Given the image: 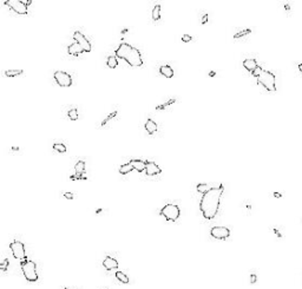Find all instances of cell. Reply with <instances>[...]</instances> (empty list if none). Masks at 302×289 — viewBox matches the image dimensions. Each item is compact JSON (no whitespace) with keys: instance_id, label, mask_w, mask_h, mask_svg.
<instances>
[{"instance_id":"1","label":"cell","mask_w":302,"mask_h":289,"mask_svg":"<svg viewBox=\"0 0 302 289\" xmlns=\"http://www.w3.org/2000/svg\"><path fill=\"white\" fill-rule=\"evenodd\" d=\"M223 191H224V186L222 185L220 188H216V189L208 191L207 194L202 196L201 202H199V210L202 211L204 218L212 220L217 215Z\"/></svg>"},{"instance_id":"2","label":"cell","mask_w":302,"mask_h":289,"mask_svg":"<svg viewBox=\"0 0 302 289\" xmlns=\"http://www.w3.org/2000/svg\"><path fill=\"white\" fill-rule=\"evenodd\" d=\"M116 57H119L122 59H124L125 61L128 63L130 66H142L143 65V58H142V53L138 48L131 46L128 43H122L115 52Z\"/></svg>"},{"instance_id":"3","label":"cell","mask_w":302,"mask_h":289,"mask_svg":"<svg viewBox=\"0 0 302 289\" xmlns=\"http://www.w3.org/2000/svg\"><path fill=\"white\" fill-rule=\"evenodd\" d=\"M256 79H257V83L260 85H262L267 91H269V92L276 91V79H275V76H274L273 72L263 70L262 73Z\"/></svg>"},{"instance_id":"4","label":"cell","mask_w":302,"mask_h":289,"mask_svg":"<svg viewBox=\"0 0 302 289\" xmlns=\"http://www.w3.org/2000/svg\"><path fill=\"white\" fill-rule=\"evenodd\" d=\"M20 268L24 273L25 279L30 282L38 281V271H37V265L31 260H22L20 262Z\"/></svg>"},{"instance_id":"5","label":"cell","mask_w":302,"mask_h":289,"mask_svg":"<svg viewBox=\"0 0 302 289\" xmlns=\"http://www.w3.org/2000/svg\"><path fill=\"white\" fill-rule=\"evenodd\" d=\"M161 215L164 217L167 221L175 222L177 221L180 215H181V210L180 207L176 204H167L161 209Z\"/></svg>"},{"instance_id":"6","label":"cell","mask_w":302,"mask_h":289,"mask_svg":"<svg viewBox=\"0 0 302 289\" xmlns=\"http://www.w3.org/2000/svg\"><path fill=\"white\" fill-rule=\"evenodd\" d=\"M5 5L18 14H27L29 12L26 3L21 1V0H8V1H5Z\"/></svg>"},{"instance_id":"7","label":"cell","mask_w":302,"mask_h":289,"mask_svg":"<svg viewBox=\"0 0 302 289\" xmlns=\"http://www.w3.org/2000/svg\"><path fill=\"white\" fill-rule=\"evenodd\" d=\"M53 77H54V80L57 82V84L61 87H69V86L72 85V78L65 71H56Z\"/></svg>"},{"instance_id":"8","label":"cell","mask_w":302,"mask_h":289,"mask_svg":"<svg viewBox=\"0 0 302 289\" xmlns=\"http://www.w3.org/2000/svg\"><path fill=\"white\" fill-rule=\"evenodd\" d=\"M10 249L13 254L14 258L17 260H26V253H25V247L19 241H13L10 244Z\"/></svg>"},{"instance_id":"9","label":"cell","mask_w":302,"mask_h":289,"mask_svg":"<svg viewBox=\"0 0 302 289\" xmlns=\"http://www.w3.org/2000/svg\"><path fill=\"white\" fill-rule=\"evenodd\" d=\"M210 235L216 240H226L230 236V230L226 227H214L210 230Z\"/></svg>"},{"instance_id":"10","label":"cell","mask_w":302,"mask_h":289,"mask_svg":"<svg viewBox=\"0 0 302 289\" xmlns=\"http://www.w3.org/2000/svg\"><path fill=\"white\" fill-rule=\"evenodd\" d=\"M73 39L76 43H78L80 45V47L84 50V52H90L91 51V44L90 41L85 38V35L79 32V31H76L73 33Z\"/></svg>"},{"instance_id":"11","label":"cell","mask_w":302,"mask_h":289,"mask_svg":"<svg viewBox=\"0 0 302 289\" xmlns=\"http://www.w3.org/2000/svg\"><path fill=\"white\" fill-rule=\"evenodd\" d=\"M220 186H222L221 183H210V184L201 183V184H197L196 189H197L198 192H201V194L204 195V194H207L208 191H210V190H212V189H216V188H220Z\"/></svg>"},{"instance_id":"12","label":"cell","mask_w":302,"mask_h":289,"mask_svg":"<svg viewBox=\"0 0 302 289\" xmlns=\"http://www.w3.org/2000/svg\"><path fill=\"white\" fill-rule=\"evenodd\" d=\"M161 168L156 164L155 162H146V168H145V173L148 176H155L161 173Z\"/></svg>"},{"instance_id":"13","label":"cell","mask_w":302,"mask_h":289,"mask_svg":"<svg viewBox=\"0 0 302 289\" xmlns=\"http://www.w3.org/2000/svg\"><path fill=\"white\" fill-rule=\"evenodd\" d=\"M103 266L106 270H113L118 268V262L116 258H113L111 256H106L103 261Z\"/></svg>"},{"instance_id":"14","label":"cell","mask_w":302,"mask_h":289,"mask_svg":"<svg viewBox=\"0 0 302 289\" xmlns=\"http://www.w3.org/2000/svg\"><path fill=\"white\" fill-rule=\"evenodd\" d=\"M130 164L132 165L133 170L138 171V172H142L145 170L146 168V160H141V159H132L130 160Z\"/></svg>"},{"instance_id":"15","label":"cell","mask_w":302,"mask_h":289,"mask_svg":"<svg viewBox=\"0 0 302 289\" xmlns=\"http://www.w3.org/2000/svg\"><path fill=\"white\" fill-rule=\"evenodd\" d=\"M243 66H244L246 70H248L249 72L253 73V72L258 67V64H257L256 59L250 58V59H246V60H243Z\"/></svg>"},{"instance_id":"16","label":"cell","mask_w":302,"mask_h":289,"mask_svg":"<svg viewBox=\"0 0 302 289\" xmlns=\"http://www.w3.org/2000/svg\"><path fill=\"white\" fill-rule=\"evenodd\" d=\"M67 52H69V54H71V56H79L80 53H83L84 52V50L80 47V45L78 44V43H73V44H71L69 47H67Z\"/></svg>"},{"instance_id":"17","label":"cell","mask_w":302,"mask_h":289,"mask_svg":"<svg viewBox=\"0 0 302 289\" xmlns=\"http://www.w3.org/2000/svg\"><path fill=\"white\" fill-rule=\"evenodd\" d=\"M159 73L162 74V76H164L167 78H171L173 77V70L169 66V65H163L159 67Z\"/></svg>"},{"instance_id":"18","label":"cell","mask_w":302,"mask_h":289,"mask_svg":"<svg viewBox=\"0 0 302 289\" xmlns=\"http://www.w3.org/2000/svg\"><path fill=\"white\" fill-rule=\"evenodd\" d=\"M157 129H158V126H157V124L151 119V118H149L148 120H146V123H145V130L151 135V133H155L156 131H157Z\"/></svg>"},{"instance_id":"19","label":"cell","mask_w":302,"mask_h":289,"mask_svg":"<svg viewBox=\"0 0 302 289\" xmlns=\"http://www.w3.org/2000/svg\"><path fill=\"white\" fill-rule=\"evenodd\" d=\"M74 170H76V172L78 173L77 177H82L80 175L85 172V162L84 160L77 162V163H76V165H74Z\"/></svg>"},{"instance_id":"20","label":"cell","mask_w":302,"mask_h":289,"mask_svg":"<svg viewBox=\"0 0 302 289\" xmlns=\"http://www.w3.org/2000/svg\"><path fill=\"white\" fill-rule=\"evenodd\" d=\"M107 66L110 67V69H116L117 67V65H118V61H117V57L116 56H110L109 58H107Z\"/></svg>"},{"instance_id":"21","label":"cell","mask_w":302,"mask_h":289,"mask_svg":"<svg viewBox=\"0 0 302 289\" xmlns=\"http://www.w3.org/2000/svg\"><path fill=\"white\" fill-rule=\"evenodd\" d=\"M132 170H133V168H132V165L130 164V163L123 164V165H120V168H119V172H120L122 175H127V173L131 172Z\"/></svg>"},{"instance_id":"22","label":"cell","mask_w":302,"mask_h":289,"mask_svg":"<svg viewBox=\"0 0 302 289\" xmlns=\"http://www.w3.org/2000/svg\"><path fill=\"white\" fill-rule=\"evenodd\" d=\"M151 17L155 21H157L158 19H161V6L159 5H156L152 10V13H151Z\"/></svg>"},{"instance_id":"23","label":"cell","mask_w":302,"mask_h":289,"mask_svg":"<svg viewBox=\"0 0 302 289\" xmlns=\"http://www.w3.org/2000/svg\"><path fill=\"white\" fill-rule=\"evenodd\" d=\"M116 277L117 280H119L122 283H129V277L125 275L123 271H117L116 273Z\"/></svg>"},{"instance_id":"24","label":"cell","mask_w":302,"mask_h":289,"mask_svg":"<svg viewBox=\"0 0 302 289\" xmlns=\"http://www.w3.org/2000/svg\"><path fill=\"white\" fill-rule=\"evenodd\" d=\"M19 74H22V70H7V71H5L6 77H16V76H19Z\"/></svg>"},{"instance_id":"25","label":"cell","mask_w":302,"mask_h":289,"mask_svg":"<svg viewBox=\"0 0 302 289\" xmlns=\"http://www.w3.org/2000/svg\"><path fill=\"white\" fill-rule=\"evenodd\" d=\"M53 150H56V151L63 154V152H65V151H66V146H65L64 144H63V143H57V144L53 145Z\"/></svg>"},{"instance_id":"26","label":"cell","mask_w":302,"mask_h":289,"mask_svg":"<svg viewBox=\"0 0 302 289\" xmlns=\"http://www.w3.org/2000/svg\"><path fill=\"white\" fill-rule=\"evenodd\" d=\"M67 115H69V118L71 120H77L78 119V111H77V109H71Z\"/></svg>"},{"instance_id":"27","label":"cell","mask_w":302,"mask_h":289,"mask_svg":"<svg viewBox=\"0 0 302 289\" xmlns=\"http://www.w3.org/2000/svg\"><path fill=\"white\" fill-rule=\"evenodd\" d=\"M249 33H251V30H250V29H247V30H242L241 32H238V33L234 34V38H235V39H238V38H242V37H244V35H247V34H249Z\"/></svg>"},{"instance_id":"28","label":"cell","mask_w":302,"mask_h":289,"mask_svg":"<svg viewBox=\"0 0 302 289\" xmlns=\"http://www.w3.org/2000/svg\"><path fill=\"white\" fill-rule=\"evenodd\" d=\"M8 262H10V261H8L7 258H5L4 262L1 263V265H0V269L4 270V271H6V270H7V266H8Z\"/></svg>"},{"instance_id":"29","label":"cell","mask_w":302,"mask_h":289,"mask_svg":"<svg viewBox=\"0 0 302 289\" xmlns=\"http://www.w3.org/2000/svg\"><path fill=\"white\" fill-rule=\"evenodd\" d=\"M116 115H117V111H115V112H113V114H111V115H110V116H109V117H107L105 120H103V123H102V126H104V125H105L107 122H110V120H111L113 117H115Z\"/></svg>"},{"instance_id":"30","label":"cell","mask_w":302,"mask_h":289,"mask_svg":"<svg viewBox=\"0 0 302 289\" xmlns=\"http://www.w3.org/2000/svg\"><path fill=\"white\" fill-rule=\"evenodd\" d=\"M262 71H263V69H262L261 66H258V67H257V69H256V70H255V71H254L253 73H251V74H253L254 77H256V78H257V77L260 76V74L262 73Z\"/></svg>"},{"instance_id":"31","label":"cell","mask_w":302,"mask_h":289,"mask_svg":"<svg viewBox=\"0 0 302 289\" xmlns=\"http://www.w3.org/2000/svg\"><path fill=\"white\" fill-rule=\"evenodd\" d=\"M191 35H189V34H184L183 37H182V40L184 41V43H188V41H191Z\"/></svg>"},{"instance_id":"32","label":"cell","mask_w":302,"mask_h":289,"mask_svg":"<svg viewBox=\"0 0 302 289\" xmlns=\"http://www.w3.org/2000/svg\"><path fill=\"white\" fill-rule=\"evenodd\" d=\"M64 197H65V198H67V199H72L74 196H73V194H72V192H65V194H64Z\"/></svg>"},{"instance_id":"33","label":"cell","mask_w":302,"mask_h":289,"mask_svg":"<svg viewBox=\"0 0 302 289\" xmlns=\"http://www.w3.org/2000/svg\"><path fill=\"white\" fill-rule=\"evenodd\" d=\"M256 279H257V277H256L255 274H251V275H250V282H251V283H255V282H256Z\"/></svg>"},{"instance_id":"34","label":"cell","mask_w":302,"mask_h":289,"mask_svg":"<svg viewBox=\"0 0 302 289\" xmlns=\"http://www.w3.org/2000/svg\"><path fill=\"white\" fill-rule=\"evenodd\" d=\"M273 231L275 233V235H276V236H278V237H280V238L282 237V234H281V233H280V231H279L278 229H275V228H274V229H273Z\"/></svg>"},{"instance_id":"35","label":"cell","mask_w":302,"mask_h":289,"mask_svg":"<svg viewBox=\"0 0 302 289\" xmlns=\"http://www.w3.org/2000/svg\"><path fill=\"white\" fill-rule=\"evenodd\" d=\"M273 195H274V197H278V198H281V197H282V194H280V192H274Z\"/></svg>"},{"instance_id":"36","label":"cell","mask_w":302,"mask_h":289,"mask_svg":"<svg viewBox=\"0 0 302 289\" xmlns=\"http://www.w3.org/2000/svg\"><path fill=\"white\" fill-rule=\"evenodd\" d=\"M207 19H208V14H204V16H203V20H202V22H203V24H205Z\"/></svg>"},{"instance_id":"37","label":"cell","mask_w":302,"mask_h":289,"mask_svg":"<svg viewBox=\"0 0 302 289\" xmlns=\"http://www.w3.org/2000/svg\"><path fill=\"white\" fill-rule=\"evenodd\" d=\"M284 8H286V11H289V10H290V7H289V5H287V4L284 5Z\"/></svg>"},{"instance_id":"38","label":"cell","mask_w":302,"mask_h":289,"mask_svg":"<svg viewBox=\"0 0 302 289\" xmlns=\"http://www.w3.org/2000/svg\"><path fill=\"white\" fill-rule=\"evenodd\" d=\"M299 70H300V72H302V63H301V64L299 65Z\"/></svg>"},{"instance_id":"39","label":"cell","mask_w":302,"mask_h":289,"mask_svg":"<svg viewBox=\"0 0 302 289\" xmlns=\"http://www.w3.org/2000/svg\"><path fill=\"white\" fill-rule=\"evenodd\" d=\"M31 4H32V1H31V0H29V1H26V5H27V6H29V5H31Z\"/></svg>"},{"instance_id":"40","label":"cell","mask_w":302,"mask_h":289,"mask_svg":"<svg viewBox=\"0 0 302 289\" xmlns=\"http://www.w3.org/2000/svg\"><path fill=\"white\" fill-rule=\"evenodd\" d=\"M65 289H69V288H65Z\"/></svg>"}]
</instances>
